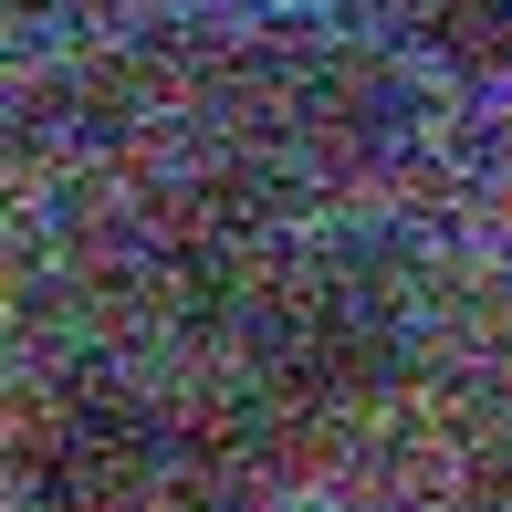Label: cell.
<instances>
[{
    "label": "cell",
    "instance_id": "cell-1",
    "mask_svg": "<svg viewBox=\"0 0 512 512\" xmlns=\"http://www.w3.org/2000/svg\"><path fill=\"white\" fill-rule=\"evenodd\" d=\"M429 32H439V53L512 74V0H429Z\"/></svg>",
    "mask_w": 512,
    "mask_h": 512
}]
</instances>
